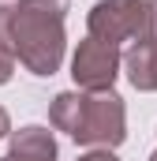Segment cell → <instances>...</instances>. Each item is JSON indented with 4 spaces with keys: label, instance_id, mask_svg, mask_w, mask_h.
Here are the masks:
<instances>
[{
    "label": "cell",
    "instance_id": "cell-3",
    "mask_svg": "<svg viewBox=\"0 0 157 161\" xmlns=\"http://www.w3.org/2000/svg\"><path fill=\"white\" fill-rule=\"evenodd\" d=\"M86 26L90 38L109 45L157 38V0H97Z\"/></svg>",
    "mask_w": 157,
    "mask_h": 161
},
{
    "label": "cell",
    "instance_id": "cell-5",
    "mask_svg": "<svg viewBox=\"0 0 157 161\" xmlns=\"http://www.w3.org/2000/svg\"><path fill=\"white\" fill-rule=\"evenodd\" d=\"M0 161H56V139L38 124L11 131V150Z\"/></svg>",
    "mask_w": 157,
    "mask_h": 161
},
{
    "label": "cell",
    "instance_id": "cell-7",
    "mask_svg": "<svg viewBox=\"0 0 157 161\" xmlns=\"http://www.w3.org/2000/svg\"><path fill=\"white\" fill-rule=\"evenodd\" d=\"M78 161H120L112 150H90V154H82Z\"/></svg>",
    "mask_w": 157,
    "mask_h": 161
},
{
    "label": "cell",
    "instance_id": "cell-8",
    "mask_svg": "<svg viewBox=\"0 0 157 161\" xmlns=\"http://www.w3.org/2000/svg\"><path fill=\"white\" fill-rule=\"evenodd\" d=\"M11 71H15V60L0 53V82H8V79H11Z\"/></svg>",
    "mask_w": 157,
    "mask_h": 161
},
{
    "label": "cell",
    "instance_id": "cell-4",
    "mask_svg": "<svg viewBox=\"0 0 157 161\" xmlns=\"http://www.w3.org/2000/svg\"><path fill=\"white\" fill-rule=\"evenodd\" d=\"M120 68H123V53L109 41H97V38H86L78 41L75 56H71V79L82 86V90H112Z\"/></svg>",
    "mask_w": 157,
    "mask_h": 161
},
{
    "label": "cell",
    "instance_id": "cell-9",
    "mask_svg": "<svg viewBox=\"0 0 157 161\" xmlns=\"http://www.w3.org/2000/svg\"><path fill=\"white\" fill-rule=\"evenodd\" d=\"M4 135H11V120H8V113L0 109V139H4Z\"/></svg>",
    "mask_w": 157,
    "mask_h": 161
},
{
    "label": "cell",
    "instance_id": "cell-10",
    "mask_svg": "<svg viewBox=\"0 0 157 161\" xmlns=\"http://www.w3.org/2000/svg\"><path fill=\"white\" fill-rule=\"evenodd\" d=\"M150 161H157V150H154V154H150Z\"/></svg>",
    "mask_w": 157,
    "mask_h": 161
},
{
    "label": "cell",
    "instance_id": "cell-6",
    "mask_svg": "<svg viewBox=\"0 0 157 161\" xmlns=\"http://www.w3.org/2000/svg\"><path fill=\"white\" fill-rule=\"evenodd\" d=\"M123 71L135 90L157 94V38L131 41V49L123 53Z\"/></svg>",
    "mask_w": 157,
    "mask_h": 161
},
{
    "label": "cell",
    "instance_id": "cell-1",
    "mask_svg": "<svg viewBox=\"0 0 157 161\" xmlns=\"http://www.w3.org/2000/svg\"><path fill=\"white\" fill-rule=\"evenodd\" d=\"M71 0H19L0 8V53L34 75H52L64 64V19Z\"/></svg>",
    "mask_w": 157,
    "mask_h": 161
},
{
    "label": "cell",
    "instance_id": "cell-2",
    "mask_svg": "<svg viewBox=\"0 0 157 161\" xmlns=\"http://www.w3.org/2000/svg\"><path fill=\"white\" fill-rule=\"evenodd\" d=\"M49 120L56 131H68L78 146L94 150H112L127 139L123 97L112 90H64L52 97Z\"/></svg>",
    "mask_w": 157,
    "mask_h": 161
}]
</instances>
